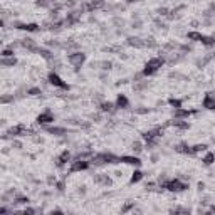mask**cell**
I'll list each match as a JSON object with an SVG mask.
<instances>
[{
	"instance_id": "cell-1",
	"label": "cell",
	"mask_w": 215,
	"mask_h": 215,
	"mask_svg": "<svg viewBox=\"0 0 215 215\" xmlns=\"http://www.w3.org/2000/svg\"><path fill=\"white\" fill-rule=\"evenodd\" d=\"M161 64H163V59H160V57L150 59L148 62H146L145 71H143V76H153V74H155L156 71H158L160 67H161Z\"/></svg>"
},
{
	"instance_id": "cell-2",
	"label": "cell",
	"mask_w": 215,
	"mask_h": 215,
	"mask_svg": "<svg viewBox=\"0 0 215 215\" xmlns=\"http://www.w3.org/2000/svg\"><path fill=\"white\" fill-rule=\"evenodd\" d=\"M165 188L170 190V192H183V190L188 188V185L177 178V180H168L166 183H165Z\"/></svg>"
},
{
	"instance_id": "cell-3",
	"label": "cell",
	"mask_w": 215,
	"mask_h": 215,
	"mask_svg": "<svg viewBox=\"0 0 215 215\" xmlns=\"http://www.w3.org/2000/svg\"><path fill=\"white\" fill-rule=\"evenodd\" d=\"M67 59H69V62L72 64L76 69H79V67L82 66V62H84L86 56L82 52H74V54H69V57H67Z\"/></svg>"
},
{
	"instance_id": "cell-4",
	"label": "cell",
	"mask_w": 215,
	"mask_h": 215,
	"mask_svg": "<svg viewBox=\"0 0 215 215\" xmlns=\"http://www.w3.org/2000/svg\"><path fill=\"white\" fill-rule=\"evenodd\" d=\"M49 82H51L52 86H56V88H61V89H67V88H69V86H67L66 82L61 79V77L57 76L56 72H51V74H49Z\"/></svg>"
},
{
	"instance_id": "cell-5",
	"label": "cell",
	"mask_w": 215,
	"mask_h": 215,
	"mask_svg": "<svg viewBox=\"0 0 215 215\" xmlns=\"http://www.w3.org/2000/svg\"><path fill=\"white\" fill-rule=\"evenodd\" d=\"M86 168H89V161H86L82 158H77L71 165V171H81V170H86Z\"/></svg>"
},
{
	"instance_id": "cell-6",
	"label": "cell",
	"mask_w": 215,
	"mask_h": 215,
	"mask_svg": "<svg viewBox=\"0 0 215 215\" xmlns=\"http://www.w3.org/2000/svg\"><path fill=\"white\" fill-rule=\"evenodd\" d=\"M37 121H39L41 124H49V123H52V121H54V116H52L51 111H44L42 114H39Z\"/></svg>"
},
{
	"instance_id": "cell-7",
	"label": "cell",
	"mask_w": 215,
	"mask_h": 215,
	"mask_svg": "<svg viewBox=\"0 0 215 215\" xmlns=\"http://www.w3.org/2000/svg\"><path fill=\"white\" fill-rule=\"evenodd\" d=\"M119 161L128 163V165H136V166H139V165H141V161H139L138 156H121Z\"/></svg>"
},
{
	"instance_id": "cell-8",
	"label": "cell",
	"mask_w": 215,
	"mask_h": 215,
	"mask_svg": "<svg viewBox=\"0 0 215 215\" xmlns=\"http://www.w3.org/2000/svg\"><path fill=\"white\" fill-rule=\"evenodd\" d=\"M128 99H126V96H123V94H119L118 96V99H116V103H114V106L116 108H119V109H124V108H128Z\"/></svg>"
},
{
	"instance_id": "cell-9",
	"label": "cell",
	"mask_w": 215,
	"mask_h": 215,
	"mask_svg": "<svg viewBox=\"0 0 215 215\" xmlns=\"http://www.w3.org/2000/svg\"><path fill=\"white\" fill-rule=\"evenodd\" d=\"M69 160H71V153H69V151H62V153H61V156L57 158L56 163H57V166H62V165L67 163Z\"/></svg>"
},
{
	"instance_id": "cell-10",
	"label": "cell",
	"mask_w": 215,
	"mask_h": 215,
	"mask_svg": "<svg viewBox=\"0 0 215 215\" xmlns=\"http://www.w3.org/2000/svg\"><path fill=\"white\" fill-rule=\"evenodd\" d=\"M17 29H24V30H27V32H35L39 29L37 24H15Z\"/></svg>"
},
{
	"instance_id": "cell-11",
	"label": "cell",
	"mask_w": 215,
	"mask_h": 215,
	"mask_svg": "<svg viewBox=\"0 0 215 215\" xmlns=\"http://www.w3.org/2000/svg\"><path fill=\"white\" fill-rule=\"evenodd\" d=\"M94 182H96V183H101V185H106V187H108V185H111V180L106 177V175H96Z\"/></svg>"
},
{
	"instance_id": "cell-12",
	"label": "cell",
	"mask_w": 215,
	"mask_h": 215,
	"mask_svg": "<svg viewBox=\"0 0 215 215\" xmlns=\"http://www.w3.org/2000/svg\"><path fill=\"white\" fill-rule=\"evenodd\" d=\"M203 106H205L207 109H213V106H215V101H213L212 94H207V96H205V99H203Z\"/></svg>"
},
{
	"instance_id": "cell-13",
	"label": "cell",
	"mask_w": 215,
	"mask_h": 215,
	"mask_svg": "<svg viewBox=\"0 0 215 215\" xmlns=\"http://www.w3.org/2000/svg\"><path fill=\"white\" fill-rule=\"evenodd\" d=\"M20 45H24V47H27L29 51H35V49H37V47H35V42L32 41V39H24V41L20 42Z\"/></svg>"
},
{
	"instance_id": "cell-14",
	"label": "cell",
	"mask_w": 215,
	"mask_h": 215,
	"mask_svg": "<svg viewBox=\"0 0 215 215\" xmlns=\"http://www.w3.org/2000/svg\"><path fill=\"white\" fill-rule=\"evenodd\" d=\"M101 109L104 111V113H114L116 106H114L113 103H103V104H101Z\"/></svg>"
},
{
	"instance_id": "cell-15",
	"label": "cell",
	"mask_w": 215,
	"mask_h": 215,
	"mask_svg": "<svg viewBox=\"0 0 215 215\" xmlns=\"http://www.w3.org/2000/svg\"><path fill=\"white\" fill-rule=\"evenodd\" d=\"M188 39H193V41H200V42H203L205 35L198 34V32H188Z\"/></svg>"
},
{
	"instance_id": "cell-16",
	"label": "cell",
	"mask_w": 215,
	"mask_h": 215,
	"mask_svg": "<svg viewBox=\"0 0 215 215\" xmlns=\"http://www.w3.org/2000/svg\"><path fill=\"white\" fill-rule=\"evenodd\" d=\"M22 131H24V126H22V124H20V126L10 128V130H9V135H10V136H19L20 133H22Z\"/></svg>"
},
{
	"instance_id": "cell-17",
	"label": "cell",
	"mask_w": 215,
	"mask_h": 215,
	"mask_svg": "<svg viewBox=\"0 0 215 215\" xmlns=\"http://www.w3.org/2000/svg\"><path fill=\"white\" fill-rule=\"evenodd\" d=\"M47 131H49V133H52V135H56V136H61V135L66 133L64 128H47Z\"/></svg>"
},
{
	"instance_id": "cell-18",
	"label": "cell",
	"mask_w": 215,
	"mask_h": 215,
	"mask_svg": "<svg viewBox=\"0 0 215 215\" xmlns=\"http://www.w3.org/2000/svg\"><path fill=\"white\" fill-rule=\"evenodd\" d=\"M143 178V173L139 170H136L135 173H133V177H131V183H136V182H139Z\"/></svg>"
},
{
	"instance_id": "cell-19",
	"label": "cell",
	"mask_w": 215,
	"mask_h": 215,
	"mask_svg": "<svg viewBox=\"0 0 215 215\" xmlns=\"http://www.w3.org/2000/svg\"><path fill=\"white\" fill-rule=\"evenodd\" d=\"M0 62H2L3 66H14V64H15V59H14V57H9V59H7V57H2Z\"/></svg>"
},
{
	"instance_id": "cell-20",
	"label": "cell",
	"mask_w": 215,
	"mask_h": 215,
	"mask_svg": "<svg viewBox=\"0 0 215 215\" xmlns=\"http://www.w3.org/2000/svg\"><path fill=\"white\" fill-rule=\"evenodd\" d=\"M131 150H133V151H136V153H139V151L143 150V145H141L139 141H135L133 145H131Z\"/></svg>"
},
{
	"instance_id": "cell-21",
	"label": "cell",
	"mask_w": 215,
	"mask_h": 215,
	"mask_svg": "<svg viewBox=\"0 0 215 215\" xmlns=\"http://www.w3.org/2000/svg\"><path fill=\"white\" fill-rule=\"evenodd\" d=\"M128 44H131V45H143V42H139L138 37H130V39H128Z\"/></svg>"
},
{
	"instance_id": "cell-22",
	"label": "cell",
	"mask_w": 215,
	"mask_h": 215,
	"mask_svg": "<svg viewBox=\"0 0 215 215\" xmlns=\"http://www.w3.org/2000/svg\"><path fill=\"white\" fill-rule=\"evenodd\" d=\"M29 94H30V96H41L42 91L39 88H32V89H29Z\"/></svg>"
},
{
	"instance_id": "cell-23",
	"label": "cell",
	"mask_w": 215,
	"mask_h": 215,
	"mask_svg": "<svg viewBox=\"0 0 215 215\" xmlns=\"http://www.w3.org/2000/svg\"><path fill=\"white\" fill-rule=\"evenodd\" d=\"M203 161H205V165H212L213 163V155H212V153H207V156H205V160H203Z\"/></svg>"
},
{
	"instance_id": "cell-24",
	"label": "cell",
	"mask_w": 215,
	"mask_h": 215,
	"mask_svg": "<svg viewBox=\"0 0 215 215\" xmlns=\"http://www.w3.org/2000/svg\"><path fill=\"white\" fill-rule=\"evenodd\" d=\"M0 57H14V52L10 51V49H5V51L0 54Z\"/></svg>"
},
{
	"instance_id": "cell-25",
	"label": "cell",
	"mask_w": 215,
	"mask_h": 215,
	"mask_svg": "<svg viewBox=\"0 0 215 215\" xmlns=\"http://www.w3.org/2000/svg\"><path fill=\"white\" fill-rule=\"evenodd\" d=\"M170 104L175 108H182V101L180 99H170Z\"/></svg>"
},
{
	"instance_id": "cell-26",
	"label": "cell",
	"mask_w": 215,
	"mask_h": 215,
	"mask_svg": "<svg viewBox=\"0 0 215 215\" xmlns=\"http://www.w3.org/2000/svg\"><path fill=\"white\" fill-rule=\"evenodd\" d=\"M133 205H135L133 202H131V203H126V205H124L123 209H121V212H128V210H130V209H131V207H133Z\"/></svg>"
},
{
	"instance_id": "cell-27",
	"label": "cell",
	"mask_w": 215,
	"mask_h": 215,
	"mask_svg": "<svg viewBox=\"0 0 215 215\" xmlns=\"http://www.w3.org/2000/svg\"><path fill=\"white\" fill-rule=\"evenodd\" d=\"M3 212H9L7 209H0V213H3Z\"/></svg>"
},
{
	"instance_id": "cell-28",
	"label": "cell",
	"mask_w": 215,
	"mask_h": 215,
	"mask_svg": "<svg viewBox=\"0 0 215 215\" xmlns=\"http://www.w3.org/2000/svg\"><path fill=\"white\" fill-rule=\"evenodd\" d=\"M0 27H3V20L2 19H0Z\"/></svg>"
},
{
	"instance_id": "cell-29",
	"label": "cell",
	"mask_w": 215,
	"mask_h": 215,
	"mask_svg": "<svg viewBox=\"0 0 215 215\" xmlns=\"http://www.w3.org/2000/svg\"><path fill=\"white\" fill-rule=\"evenodd\" d=\"M126 2H136V0H126Z\"/></svg>"
}]
</instances>
